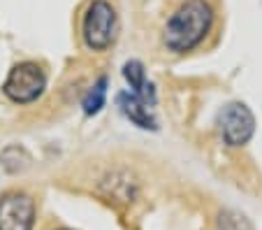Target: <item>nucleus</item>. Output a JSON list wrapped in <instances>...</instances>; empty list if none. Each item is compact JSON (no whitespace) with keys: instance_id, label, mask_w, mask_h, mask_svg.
<instances>
[{"instance_id":"nucleus-6","label":"nucleus","mask_w":262,"mask_h":230,"mask_svg":"<svg viewBox=\"0 0 262 230\" xmlns=\"http://www.w3.org/2000/svg\"><path fill=\"white\" fill-rule=\"evenodd\" d=\"M116 105H119V110L123 112L125 119H130L135 126H139V128H144V130L158 128L154 114L148 112V105H144L135 93H119L116 95Z\"/></svg>"},{"instance_id":"nucleus-4","label":"nucleus","mask_w":262,"mask_h":230,"mask_svg":"<svg viewBox=\"0 0 262 230\" xmlns=\"http://www.w3.org/2000/svg\"><path fill=\"white\" fill-rule=\"evenodd\" d=\"M218 128H221L225 144L242 147L255 133V116L244 102H230L218 114Z\"/></svg>"},{"instance_id":"nucleus-10","label":"nucleus","mask_w":262,"mask_h":230,"mask_svg":"<svg viewBox=\"0 0 262 230\" xmlns=\"http://www.w3.org/2000/svg\"><path fill=\"white\" fill-rule=\"evenodd\" d=\"M63 230H68V228H63Z\"/></svg>"},{"instance_id":"nucleus-7","label":"nucleus","mask_w":262,"mask_h":230,"mask_svg":"<svg viewBox=\"0 0 262 230\" xmlns=\"http://www.w3.org/2000/svg\"><path fill=\"white\" fill-rule=\"evenodd\" d=\"M123 77H125V81L130 84L133 93L137 95L144 105H148V107L156 105L154 84H151V81H146V75H144V65L139 63V60H128V63L123 65Z\"/></svg>"},{"instance_id":"nucleus-9","label":"nucleus","mask_w":262,"mask_h":230,"mask_svg":"<svg viewBox=\"0 0 262 230\" xmlns=\"http://www.w3.org/2000/svg\"><path fill=\"white\" fill-rule=\"evenodd\" d=\"M218 230H253V225L242 212L223 210L218 214Z\"/></svg>"},{"instance_id":"nucleus-3","label":"nucleus","mask_w":262,"mask_h":230,"mask_svg":"<svg viewBox=\"0 0 262 230\" xmlns=\"http://www.w3.org/2000/svg\"><path fill=\"white\" fill-rule=\"evenodd\" d=\"M47 89V75L37 63H19L12 68L7 75L5 84H3V93L10 98L12 102H33L37 100Z\"/></svg>"},{"instance_id":"nucleus-8","label":"nucleus","mask_w":262,"mask_h":230,"mask_svg":"<svg viewBox=\"0 0 262 230\" xmlns=\"http://www.w3.org/2000/svg\"><path fill=\"white\" fill-rule=\"evenodd\" d=\"M104 98H107V77H100L98 84H93V89H91L89 93L84 95V100H81L84 114L86 116L98 114V112L104 107Z\"/></svg>"},{"instance_id":"nucleus-2","label":"nucleus","mask_w":262,"mask_h":230,"mask_svg":"<svg viewBox=\"0 0 262 230\" xmlns=\"http://www.w3.org/2000/svg\"><path fill=\"white\" fill-rule=\"evenodd\" d=\"M81 33H84V42L89 49L104 51L112 47L116 37V12L107 0H93L84 14V24H81Z\"/></svg>"},{"instance_id":"nucleus-5","label":"nucleus","mask_w":262,"mask_h":230,"mask_svg":"<svg viewBox=\"0 0 262 230\" xmlns=\"http://www.w3.org/2000/svg\"><path fill=\"white\" fill-rule=\"evenodd\" d=\"M35 223V202L30 195L12 191L0 198V230H30Z\"/></svg>"},{"instance_id":"nucleus-1","label":"nucleus","mask_w":262,"mask_h":230,"mask_svg":"<svg viewBox=\"0 0 262 230\" xmlns=\"http://www.w3.org/2000/svg\"><path fill=\"white\" fill-rule=\"evenodd\" d=\"M213 24V10L207 0H186L165 26V47L177 54L190 51L207 37Z\"/></svg>"}]
</instances>
